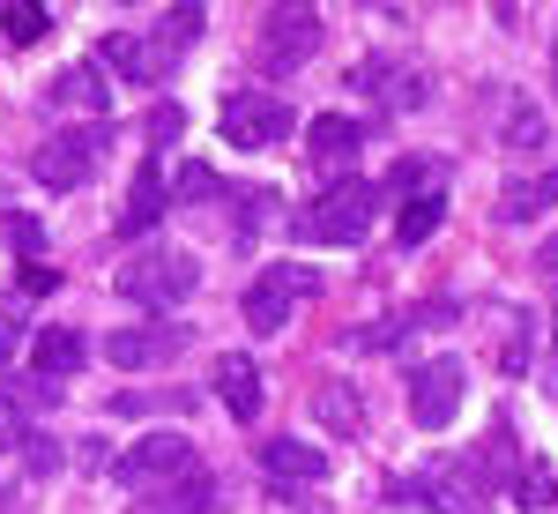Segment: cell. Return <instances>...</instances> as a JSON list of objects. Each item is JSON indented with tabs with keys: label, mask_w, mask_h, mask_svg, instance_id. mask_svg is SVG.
I'll return each mask as SVG.
<instances>
[{
	"label": "cell",
	"mask_w": 558,
	"mask_h": 514,
	"mask_svg": "<svg viewBox=\"0 0 558 514\" xmlns=\"http://www.w3.org/2000/svg\"><path fill=\"white\" fill-rule=\"evenodd\" d=\"M112 291L134 306H179L202 291V261L186 254V247H142V254H128L120 268H112Z\"/></svg>",
	"instance_id": "obj_1"
},
{
	"label": "cell",
	"mask_w": 558,
	"mask_h": 514,
	"mask_svg": "<svg viewBox=\"0 0 558 514\" xmlns=\"http://www.w3.org/2000/svg\"><path fill=\"white\" fill-rule=\"evenodd\" d=\"M373 210H380L373 179H328L299 210V239H313V247H357L373 231Z\"/></svg>",
	"instance_id": "obj_2"
},
{
	"label": "cell",
	"mask_w": 558,
	"mask_h": 514,
	"mask_svg": "<svg viewBox=\"0 0 558 514\" xmlns=\"http://www.w3.org/2000/svg\"><path fill=\"white\" fill-rule=\"evenodd\" d=\"M105 150H112V128H105V120H97V128H60L52 142L31 150V179H38L45 194H75V187L97 179Z\"/></svg>",
	"instance_id": "obj_3"
},
{
	"label": "cell",
	"mask_w": 558,
	"mask_h": 514,
	"mask_svg": "<svg viewBox=\"0 0 558 514\" xmlns=\"http://www.w3.org/2000/svg\"><path fill=\"white\" fill-rule=\"evenodd\" d=\"M216 134H223L231 150H276V142H291V134H299V112H291L283 97H268V89H231Z\"/></svg>",
	"instance_id": "obj_4"
},
{
	"label": "cell",
	"mask_w": 558,
	"mask_h": 514,
	"mask_svg": "<svg viewBox=\"0 0 558 514\" xmlns=\"http://www.w3.org/2000/svg\"><path fill=\"white\" fill-rule=\"evenodd\" d=\"M202 470V455H194V440L186 432H149V440H134L128 455L112 463V477L128 485V492H157V485H172V477Z\"/></svg>",
	"instance_id": "obj_5"
},
{
	"label": "cell",
	"mask_w": 558,
	"mask_h": 514,
	"mask_svg": "<svg viewBox=\"0 0 558 514\" xmlns=\"http://www.w3.org/2000/svg\"><path fill=\"white\" fill-rule=\"evenodd\" d=\"M320 52V15L313 8H268V23H260V75H299L305 60Z\"/></svg>",
	"instance_id": "obj_6"
},
{
	"label": "cell",
	"mask_w": 558,
	"mask_h": 514,
	"mask_svg": "<svg viewBox=\"0 0 558 514\" xmlns=\"http://www.w3.org/2000/svg\"><path fill=\"white\" fill-rule=\"evenodd\" d=\"M313 291H320V276H313V268H299V261L260 268L254 284H246V328H254V336H276V328L291 321V306L313 299Z\"/></svg>",
	"instance_id": "obj_7"
},
{
	"label": "cell",
	"mask_w": 558,
	"mask_h": 514,
	"mask_svg": "<svg viewBox=\"0 0 558 514\" xmlns=\"http://www.w3.org/2000/svg\"><path fill=\"white\" fill-rule=\"evenodd\" d=\"M462 387H470L462 358H417L410 366V418L425 432H447L462 418Z\"/></svg>",
	"instance_id": "obj_8"
},
{
	"label": "cell",
	"mask_w": 558,
	"mask_h": 514,
	"mask_svg": "<svg viewBox=\"0 0 558 514\" xmlns=\"http://www.w3.org/2000/svg\"><path fill=\"white\" fill-rule=\"evenodd\" d=\"M186 343L194 336H186L179 321H128V328L105 336V358H112L120 373H165V366H179Z\"/></svg>",
	"instance_id": "obj_9"
},
{
	"label": "cell",
	"mask_w": 558,
	"mask_h": 514,
	"mask_svg": "<svg viewBox=\"0 0 558 514\" xmlns=\"http://www.w3.org/2000/svg\"><path fill=\"white\" fill-rule=\"evenodd\" d=\"M172 68H179V52L165 38H128V31H112V38L97 45V75H120V83H134V89H157Z\"/></svg>",
	"instance_id": "obj_10"
},
{
	"label": "cell",
	"mask_w": 558,
	"mask_h": 514,
	"mask_svg": "<svg viewBox=\"0 0 558 514\" xmlns=\"http://www.w3.org/2000/svg\"><path fill=\"white\" fill-rule=\"evenodd\" d=\"M165 210H172V179H165L157 157H142L128 179V202H120V239H149L165 224Z\"/></svg>",
	"instance_id": "obj_11"
},
{
	"label": "cell",
	"mask_w": 558,
	"mask_h": 514,
	"mask_svg": "<svg viewBox=\"0 0 558 514\" xmlns=\"http://www.w3.org/2000/svg\"><path fill=\"white\" fill-rule=\"evenodd\" d=\"M365 134H373V128H365V120H350V112H320V120L305 128V157H313V165H320L328 179H336L343 165H357Z\"/></svg>",
	"instance_id": "obj_12"
},
{
	"label": "cell",
	"mask_w": 558,
	"mask_h": 514,
	"mask_svg": "<svg viewBox=\"0 0 558 514\" xmlns=\"http://www.w3.org/2000/svg\"><path fill=\"white\" fill-rule=\"evenodd\" d=\"M417 485H402V492H417V500H432L439 514H476V470L470 463H425V470H410Z\"/></svg>",
	"instance_id": "obj_13"
},
{
	"label": "cell",
	"mask_w": 558,
	"mask_h": 514,
	"mask_svg": "<svg viewBox=\"0 0 558 514\" xmlns=\"http://www.w3.org/2000/svg\"><path fill=\"white\" fill-rule=\"evenodd\" d=\"M260 470H268L276 492H305V485L328 477V455H320L313 440H268V447H260Z\"/></svg>",
	"instance_id": "obj_14"
},
{
	"label": "cell",
	"mask_w": 558,
	"mask_h": 514,
	"mask_svg": "<svg viewBox=\"0 0 558 514\" xmlns=\"http://www.w3.org/2000/svg\"><path fill=\"white\" fill-rule=\"evenodd\" d=\"M350 89L380 97L387 112H417V105H425V75H417V68H395V60H365V68H350Z\"/></svg>",
	"instance_id": "obj_15"
},
{
	"label": "cell",
	"mask_w": 558,
	"mask_h": 514,
	"mask_svg": "<svg viewBox=\"0 0 558 514\" xmlns=\"http://www.w3.org/2000/svg\"><path fill=\"white\" fill-rule=\"evenodd\" d=\"M45 105H52V112H75V128H97V120H105V75H97V60L68 68L60 83L45 89Z\"/></svg>",
	"instance_id": "obj_16"
},
{
	"label": "cell",
	"mask_w": 558,
	"mask_h": 514,
	"mask_svg": "<svg viewBox=\"0 0 558 514\" xmlns=\"http://www.w3.org/2000/svg\"><path fill=\"white\" fill-rule=\"evenodd\" d=\"M216 403L246 426V418H260V366L254 358H216Z\"/></svg>",
	"instance_id": "obj_17"
},
{
	"label": "cell",
	"mask_w": 558,
	"mask_h": 514,
	"mask_svg": "<svg viewBox=\"0 0 558 514\" xmlns=\"http://www.w3.org/2000/svg\"><path fill=\"white\" fill-rule=\"evenodd\" d=\"M313 418L336 432V440H357L365 432V395L350 381H320V395H313Z\"/></svg>",
	"instance_id": "obj_18"
},
{
	"label": "cell",
	"mask_w": 558,
	"mask_h": 514,
	"mask_svg": "<svg viewBox=\"0 0 558 514\" xmlns=\"http://www.w3.org/2000/svg\"><path fill=\"white\" fill-rule=\"evenodd\" d=\"M31 366H38L45 381H68V373H83V366H89L83 328H45V336H38V358H31Z\"/></svg>",
	"instance_id": "obj_19"
},
{
	"label": "cell",
	"mask_w": 558,
	"mask_h": 514,
	"mask_svg": "<svg viewBox=\"0 0 558 514\" xmlns=\"http://www.w3.org/2000/svg\"><path fill=\"white\" fill-rule=\"evenodd\" d=\"M209 507H216V477L186 470V477H172V485H157V500L134 507V514H209Z\"/></svg>",
	"instance_id": "obj_20"
},
{
	"label": "cell",
	"mask_w": 558,
	"mask_h": 514,
	"mask_svg": "<svg viewBox=\"0 0 558 514\" xmlns=\"http://www.w3.org/2000/svg\"><path fill=\"white\" fill-rule=\"evenodd\" d=\"M551 202H558V171H536V179H514V187H507L499 216H507V224H529V216H544Z\"/></svg>",
	"instance_id": "obj_21"
},
{
	"label": "cell",
	"mask_w": 558,
	"mask_h": 514,
	"mask_svg": "<svg viewBox=\"0 0 558 514\" xmlns=\"http://www.w3.org/2000/svg\"><path fill=\"white\" fill-rule=\"evenodd\" d=\"M492 321H499V373H529V313L492 306Z\"/></svg>",
	"instance_id": "obj_22"
},
{
	"label": "cell",
	"mask_w": 558,
	"mask_h": 514,
	"mask_svg": "<svg viewBox=\"0 0 558 514\" xmlns=\"http://www.w3.org/2000/svg\"><path fill=\"white\" fill-rule=\"evenodd\" d=\"M439 171H447L439 157H395V171H387V187L417 202V194H439Z\"/></svg>",
	"instance_id": "obj_23"
},
{
	"label": "cell",
	"mask_w": 558,
	"mask_h": 514,
	"mask_svg": "<svg viewBox=\"0 0 558 514\" xmlns=\"http://www.w3.org/2000/svg\"><path fill=\"white\" fill-rule=\"evenodd\" d=\"M179 134H186V105H149V112H142V142H149V157H165Z\"/></svg>",
	"instance_id": "obj_24"
},
{
	"label": "cell",
	"mask_w": 558,
	"mask_h": 514,
	"mask_svg": "<svg viewBox=\"0 0 558 514\" xmlns=\"http://www.w3.org/2000/svg\"><path fill=\"white\" fill-rule=\"evenodd\" d=\"M439 216H447V202H439V194H417V202L402 210V247H410V254H417L432 231H439Z\"/></svg>",
	"instance_id": "obj_25"
},
{
	"label": "cell",
	"mask_w": 558,
	"mask_h": 514,
	"mask_svg": "<svg viewBox=\"0 0 558 514\" xmlns=\"http://www.w3.org/2000/svg\"><path fill=\"white\" fill-rule=\"evenodd\" d=\"M157 38L172 45V52H179V45H194V38H202V8H172V15L157 23Z\"/></svg>",
	"instance_id": "obj_26"
},
{
	"label": "cell",
	"mask_w": 558,
	"mask_h": 514,
	"mask_svg": "<svg viewBox=\"0 0 558 514\" xmlns=\"http://www.w3.org/2000/svg\"><path fill=\"white\" fill-rule=\"evenodd\" d=\"M0 31H8L15 45H38L45 38V15H38V8H8V15H0Z\"/></svg>",
	"instance_id": "obj_27"
},
{
	"label": "cell",
	"mask_w": 558,
	"mask_h": 514,
	"mask_svg": "<svg viewBox=\"0 0 558 514\" xmlns=\"http://www.w3.org/2000/svg\"><path fill=\"white\" fill-rule=\"evenodd\" d=\"M134 410H172V418H186V410H194V395L179 387V395H157V403H128V395L112 403V418H134Z\"/></svg>",
	"instance_id": "obj_28"
},
{
	"label": "cell",
	"mask_w": 558,
	"mask_h": 514,
	"mask_svg": "<svg viewBox=\"0 0 558 514\" xmlns=\"http://www.w3.org/2000/svg\"><path fill=\"white\" fill-rule=\"evenodd\" d=\"M544 142V120L529 112V105H514V128H507V150H536Z\"/></svg>",
	"instance_id": "obj_29"
},
{
	"label": "cell",
	"mask_w": 558,
	"mask_h": 514,
	"mask_svg": "<svg viewBox=\"0 0 558 514\" xmlns=\"http://www.w3.org/2000/svg\"><path fill=\"white\" fill-rule=\"evenodd\" d=\"M8 247H15V254H38V247H45L38 216H8Z\"/></svg>",
	"instance_id": "obj_30"
},
{
	"label": "cell",
	"mask_w": 558,
	"mask_h": 514,
	"mask_svg": "<svg viewBox=\"0 0 558 514\" xmlns=\"http://www.w3.org/2000/svg\"><path fill=\"white\" fill-rule=\"evenodd\" d=\"M410 321H373V328H357V350H387V343H402Z\"/></svg>",
	"instance_id": "obj_31"
},
{
	"label": "cell",
	"mask_w": 558,
	"mask_h": 514,
	"mask_svg": "<svg viewBox=\"0 0 558 514\" xmlns=\"http://www.w3.org/2000/svg\"><path fill=\"white\" fill-rule=\"evenodd\" d=\"M52 284H60V268H45V261H31V268H23V291H52Z\"/></svg>",
	"instance_id": "obj_32"
},
{
	"label": "cell",
	"mask_w": 558,
	"mask_h": 514,
	"mask_svg": "<svg viewBox=\"0 0 558 514\" xmlns=\"http://www.w3.org/2000/svg\"><path fill=\"white\" fill-rule=\"evenodd\" d=\"M23 455H31V470H52V463H60V447H52V440H23Z\"/></svg>",
	"instance_id": "obj_33"
},
{
	"label": "cell",
	"mask_w": 558,
	"mask_h": 514,
	"mask_svg": "<svg viewBox=\"0 0 558 514\" xmlns=\"http://www.w3.org/2000/svg\"><path fill=\"white\" fill-rule=\"evenodd\" d=\"M15 343H23V328H15V313H0V366L15 358Z\"/></svg>",
	"instance_id": "obj_34"
},
{
	"label": "cell",
	"mask_w": 558,
	"mask_h": 514,
	"mask_svg": "<svg viewBox=\"0 0 558 514\" xmlns=\"http://www.w3.org/2000/svg\"><path fill=\"white\" fill-rule=\"evenodd\" d=\"M544 268H558V231H551V239H544Z\"/></svg>",
	"instance_id": "obj_35"
},
{
	"label": "cell",
	"mask_w": 558,
	"mask_h": 514,
	"mask_svg": "<svg viewBox=\"0 0 558 514\" xmlns=\"http://www.w3.org/2000/svg\"><path fill=\"white\" fill-rule=\"evenodd\" d=\"M551 358H558V299H551Z\"/></svg>",
	"instance_id": "obj_36"
},
{
	"label": "cell",
	"mask_w": 558,
	"mask_h": 514,
	"mask_svg": "<svg viewBox=\"0 0 558 514\" xmlns=\"http://www.w3.org/2000/svg\"><path fill=\"white\" fill-rule=\"evenodd\" d=\"M551 89H558V38H551Z\"/></svg>",
	"instance_id": "obj_37"
}]
</instances>
